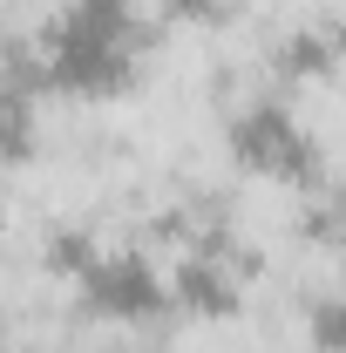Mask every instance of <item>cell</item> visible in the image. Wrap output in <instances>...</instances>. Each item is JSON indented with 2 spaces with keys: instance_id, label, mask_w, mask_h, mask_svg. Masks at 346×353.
I'll use <instances>...</instances> for the list:
<instances>
[{
  "instance_id": "3957f363",
  "label": "cell",
  "mask_w": 346,
  "mask_h": 353,
  "mask_svg": "<svg viewBox=\"0 0 346 353\" xmlns=\"http://www.w3.org/2000/svg\"><path fill=\"white\" fill-rule=\"evenodd\" d=\"M75 292L102 319H150L170 306V272L143 252H95V265L75 279Z\"/></svg>"
},
{
  "instance_id": "7a4b0ae2",
  "label": "cell",
  "mask_w": 346,
  "mask_h": 353,
  "mask_svg": "<svg viewBox=\"0 0 346 353\" xmlns=\"http://www.w3.org/2000/svg\"><path fill=\"white\" fill-rule=\"evenodd\" d=\"M231 157L258 176H278V183H312V170H319V143L278 102H245L231 116Z\"/></svg>"
},
{
  "instance_id": "8992f818",
  "label": "cell",
  "mask_w": 346,
  "mask_h": 353,
  "mask_svg": "<svg viewBox=\"0 0 346 353\" xmlns=\"http://www.w3.org/2000/svg\"><path fill=\"white\" fill-rule=\"evenodd\" d=\"M95 252H102V245H95V231H82V224H54V231L41 238V265L61 279V285H75L88 265H95Z\"/></svg>"
},
{
  "instance_id": "8fae6325",
  "label": "cell",
  "mask_w": 346,
  "mask_h": 353,
  "mask_svg": "<svg viewBox=\"0 0 346 353\" xmlns=\"http://www.w3.org/2000/svg\"><path fill=\"white\" fill-rule=\"evenodd\" d=\"M0 326H7V299H0Z\"/></svg>"
},
{
  "instance_id": "52a82bcc",
  "label": "cell",
  "mask_w": 346,
  "mask_h": 353,
  "mask_svg": "<svg viewBox=\"0 0 346 353\" xmlns=\"http://www.w3.org/2000/svg\"><path fill=\"white\" fill-rule=\"evenodd\" d=\"M61 14L75 28H88V34H102V41L136 48V0H68Z\"/></svg>"
},
{
  "instance_id": "5b68a950",
  "label": "cell",
  "mask_w": 346,
  "mask_h": 353,
  "mask_svg": "<svg viewBox=\"0 0 346 353\" xmlns=\"http://www.w3.org/2000/svg\"><path fill=\"white\" fill-rule=\"evenodd\" d=\"M346 61V28L340 21H305L278 41V75L285 82H326Z\"/></svg>"
},
{
  "instance_id": "277c9868",
  "label": "cell",
  "mask_w": 346,
  "mask_h": 353,
  "mask_svg": "<svg viewBox=\"0 0 346 353\" xmlns=\"http://www.w3.org/2000/svg\"><path fill=\"white\" fill-rule=\"evenodd\" d=\"M170 306L197 312V319H231V312L245 306V285H238L231 259H217V252H190V259L170 272Z\"/></svg>"
},
{
  "instance_id": "6da1fadb",
  "label": "cell",
  "mask_w": 346,
  "mask_h": 353,
  "mask_svg": "<svg viewBox=\"0 0 346 353\" xmlns=\"http://www.w3.org/2000/svg\"><path fill=\"white\" fill-rule=\"evenodd\" d=\"M41 88H68V95H116V88L136 82V48L102 41L75 28L68 14H54V28L41 34Z\"/></svg>"
},
{
  "instance_id": "ba28073f",
  "label": "cell",
  "mask_w": 346,
  "mask_h": 353,
  "mask_svg": "<svg viewBox=\"0 0 346 353\" xmlns=\"http://www.w3.org/2000/svg\"><path fill=\"white\" fill-rule=\"evenodd\" d=\"M305 340H312L319 353H346V292L312 299V312H305Z\"/></svg>"
},
{
  "instance_id": "30bf717a",
  "label": "cell",
  "mask_w": 346,
  "mask_h": 353,
  "mask_svg": "<svg viewBox=\"0 0 346 353\" xmlns=\"http://www.w3.org/2000/svg\"><path fill=\"white\" fill-rule=\"evenodd\" d=\"M0 231H7V204H0Z\"/></svg>"
},
{
  "instance_id": "9c48e42d",
  "label": "cell",
  "mask_w": 346,
  "mask_h": 353,
  "mask_svg": "<svg viewBox=\"0 0 346 353\" xmlns=\"http://www.w3.org/2000/svg\"><path fill=\"white\" fill-rule=\"evenodd\" d=\"M163 14H170V21H190V28H204V21H217V0H163Z\"/></svg>"
}]
</instances>
